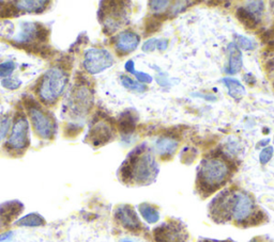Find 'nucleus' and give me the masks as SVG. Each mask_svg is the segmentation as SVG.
Segmentation results:
<instances>
[{"label":"nucleus","mask_w":274,"mask_h":242,"mask_svg":"<svg viewBox=\"0 0 274 242\" xmlns=\"http://www.w3.org/2000/svg\"><path fill=\"white\" fill-rule=\"evenodd\" d=\"M13 233L12 232H8L5 234L0 235V242H10L11 239H12Z\"/></svg>","instance_id":"39"},{"label":"nucleus","mask_w":274,"mask_h":242,"mask_svg":"<svg viewBox=\"0 0 274 242\" xmlns=\"http://www.w3.org/2000/svg\"><path fill=\"white\" fill-rule=\"evenodd\" d=\"M139 34L131 30L121 31L115 38V48L119 55H127L134 51L140 45Z\"/></svg>","instance_id":"15"},{"label":"nucleus","mask_w":274,"mask_h":242,"mask_svg":"<svg viewBox=\"0 0 274 242\" xmlns=\"http://www.w3.org/2000/svg\"><path fill=\"white\" fill-rule=\"evenodd\" d=\"M139 210L144 220L149 223L154 224L159 220V212L155 206L149 203H143L139 206Z\"/></svg>","instance_id":"21"},{"label":"nucleus","mask_w":274,"mask_h":242,"mask_svg":"<svg viewBox=\"0 0 274 242\" xmlns=\"http://www.w3.org/2000/svg\"><path fill=\"white\" fill-rule=\"evenodd\" d=\"M115 129L105 119H96L90 125L86 141L95 147L105 145L113 139Z\"/></svg>","instance_id":"13"},{"label":"nucleus","mask_w":274,"mask_h":242,"mask_svg":"<svg viewBox=\"0 0 274 242\" xmlns=\"http://www.w3.org/2000/svg\"><path fill=\"white\" fill-rule=\"evenodd\" d=\"M243 79L245 80V82H246L248 85H250V86L255 85V83H256L255 77H253V75H250V74H245V75L243 76Z\"/></svg>","instance_id":"40"},{"label":"nucleus","mask_w":274,"mask_h":242,"mask_svg":"<svg viewBox=\"0 0 274 242\" xmlns=\"http://www.w3.org/2000/svg\"><path fill=\"white\" fill-rule=\"evenodd\" d=\"M162 22L158 20L156 17H151L150 20L146 22V33H154L159 27H161Z\"/></svg>","instance_id":"33"},{"label":"nucleus","mask_w":274,"mask_h":242,"mask_svg":"<svg viewBox=\"0 0 274 242\" xmlns=\"http://www.w3.org/2000/svg\"><path fill=\"white\" fill-rule=\"evenodd\" d=\"M221 83L227 87L228 95L234 99L240 100L245 95V88L241 83H239L238 80L234 78H223Z\"/></svg>","instance_id":"19"},{"label":"nucleus","mask_w":274,"mask_h":242,"mask_svg":"<svg viewBox=\"0 0 274 242\" xmlns=\"http://www.w3.org/2000/svg\"><path fill=\"white\" fill-rule=\"evenodd\" d=\"M227 51L230 59H228V67L226 68V73L230 75H235L241 71L243 65L242 52L239 49L236 43H230L227 46Z\"/></svg>","instance_id":"18"},{"label":"nucleus","mask_w":274,"mask_h":242,"mask_svg":"<svg viewBox=\"0 0 274 242\" xmlns=\"http://www.w3.org/2000/svg\"><path fill=\"white\" fill-rule=\"evenodd\" d=\"M94 105V93L86 84H76L68 92L63 103V112L74 120L84 119Z\"/></svg>","instance_id":"6"},{"label":"nucleus","mask_w":274,"mask_h":242,"mask_svg":"<svg viewBox=\"0 0 274 242\" xmlns=\"http://www.w3.org/2000/svg\"><path fill=\"white\" fill-rule=\"evenodd\" d=\"M167 47H168V40L162 39V40H158L157 41V47H156V49L161 50V51H164V50L167 49Z\"/></svg>","instance_id":"37"},{"label":"nucleus","mask_w":274,"mask_h":242,"mask_svg":"<svg viewBox=\"0 0 274 242\" xmlns=\"http://www.w3.org/2000/svg\"><path fill=\"white\" fill-rule=\"evenodd\" d=\"M120 3H101L98 12L99 20L103 26V31L106 34H112L127 24V12Z\"/></svg>","instance_id":"9"},{"label":"nucleus","mask_w":274,"mask_h":242,"mask_svg":"<svg viewBox=\"0 0 274 242\" xmlns=\"http://www.w3.org/2000/svg\"><path fill=\"white\" fill-rule=\"evenodd\" d=\"M70 83V72L62 65H53L38 80L36 94L40 101L53 106L58 101Z\"/></svg>","instance_id":"4"},{"label":"nucleus","mask_w":274,"mask_h":242,"mask_svg":"<svg viewBox=\"0 0 274 242\" xmlns=\"http://www.w3.org/2000/svg\"><path fill=\"white\" fill-rule=\"evenodd\" d=\"M179 142L175 138L163 136L159 137L155 142V151L158 156L163 159H168L173 157L178 149Z\"/></svg>","instance_id":"17"},{"label":"nucleus","mask_w":274,"mask_h":242,"mask_svg":"<svg viewBox=\"0 0 274 242\" xmlns=\"http://www.w3.org/2000/svg\"><path fill=\"white\" fill-rule=\"evenodd\" d=\"M192 3H189V2H177L175 3L173 6L169 7V14L170 15H177L181 12H184V11L186 10V8L188 7V5H190Z\"/></svg>","instance_id":"32"},{"label":"nucleus","mask_w":274,"mask_h":242,"mask_svg":"<svg viewBox=\"0 0 274 242\" xmlns=\"http://www.w3.org/2000/svg\"><path fill=\"white\" fill-rule=\"evenodd\" d=\"M124 68H125V71H127L128 73L133 74L136 71L135 70V63H134V61L133 60H128L127 62H125Z\"/></svg>","instance_id":"38"},{"label":"nucleus","mask_w":274,"mask_h":242,"mask_svg":"<svg viewBox=\"0 0 274 242\" xmlns=\"http://www.w3.org/2000/svg\"><path fill=\"white\" fill-rule=\"evenodd\" d=\"M249 242H258V241H257V240H256V239H254V240H250V241H249Z\"/></svg>","instance_id":"44"},{"label":"nucleus","mask_w":274,"mask_h":242,"mask_svg":"<svg viewBox=\"0 0 274 242\" xmlns=\"http://www.w3.org/2000/svg\"><path fill=\"white\" fill-rule=\"evenodd\" d=\"M233 174V167L223 157L204 158L197 169L196 187L200 195L207 198L226 185Z\"/></svg>","instance_id":"3"},{"label":"nucleus","mask_w":274,"mask_h":242,"mask_svg":"<svg viewBox=\"0 0 274 242\" xmlns=\"http://www.w3.org/2000/svg\"><path fill=\"white\" fill-rule=\"evenodd\" d=\"M24 205L19 201H10L0 205V228L8 227L22 212Z\"/></svg>","instance_id":"16"},{"label":"nucleus","mask_w":274,"mask_h":242,"mask_svg":"<svg viewBox=\"0 0 274 242\" xmlns=\"http://www.w3.org/2000/svg\"><path fill=\"white\" fill-rule=\"evenodd\" d=\"M236 38V45L239 47V49H243V50H252L256 47V43L250 40L246 37H243V36H239V34H237V36H235Z\"/></svg>","instance_id":"27"},{"label":"nucleus","mask_w":274,"mask_h":242,"mask_svg":"<svg viewBox=\"0 0 274 242\" xmlns=\"http://www.w3.org/2000/svg\"><path fill=\"white\" fill-rule=\"evenodd\" d=\"M29 145L30 129L28 119L22 112H17L12 122V126H11L5 148L10 154L20 155L27 151Z\"/></svg>","instance_id":"8"},{"label":"nucleus","mask_w":274,"mask_h":242,"mask_svg":"<svg viewBox=\"0 0 274 242\" xmlns=\"http://www.w3.org/2000/svg\"><path fill=\"white\" fill-rule=\"evenodd\" d=\"M236 16L248 29L256 28V26L258 25V22H259V19H257L254 15L248 13L243 7L237 9Z\"/></svg>","instance_id":"23"},{"label":"nucleus","mask_w":274,"mask_h":242,"mask_svg":"<svg viewBox=\"0 0 274 242\" xmlns=\"http://www.w3.org/2000/svg\"><path fill=\"white\" fill-rule=\"evenodd\" d=\"M113 218L116 222L131 233H141L144 226L134 208L130 205H120L115 209Z\"/></svg>","instance_id":"14"},{"label":"nucleus","mask_w":274,"mask_h":242,"mask_svg":"<svg viewBox=\"0 0 274 242\" xmlns=\"http://www.w3.org/2000/svg\"><path fill=\"white\" fill-rule=\"evenodd\" d=\"M11 126H12V120H11L10 115H4L0 118V142L6 139L9 135Z\"/></svg>","instance_id":"28"},{"label":"nucleus","mask_w":274,"mask_h":242,"mask_svg":"<svg viewBox=\"0 0 274 242\" xmlns=\"http://www.w3.org/2000/svg\"><path fill=\"white\" fill-rule=\"evenodd\" d=\"M113 57L105 48H89L84 53L83 67L90 75H98L113 65Z\"/></svg>","instance_id":"10"},{"label":"nucleus","mask_w":274,"mask_h":242,"mask_svg":"<svg viewBox=\"0 0 274 242\" xmlns=\"http://www.w3.org/2000/svg\"><path fill=\"white\" fill-rule=\"evenodd\" d=\"M194 96H199V97H203L206 100H215L216 97L215 96H211V95H202V94H194Z\"/></svg>","instance_id":"41"},{"label":"nucleus","mask_w":274,"mask_h":242,"mask_svg":"<svg viewBox=\"0 0 274 242\" xmlns=\"http://www.w3.org/2000/svg\"><path fill=\"white\" fill-rule=\"evenodd\" d=\"M198 242H233L232 240H222V241H219V240H211V239H203V240H200Z\"/></svg>","instance_id":"42"},{"label":"nucleus","mask_w":274,"mask_h":242,"mask_svg":"<svg viewBox=\"0 0 274 242\" xmlns=\"http://www.w3.org/2000/svg\"><path fill=\"white\" fill-rule=\"evenodd\" d=\"M2 86L6 89V90H9V91H15L17 89L20 88L21 86V80L16 78V77H8V78H5L2 80Z\"/></svg>","instance_id":"30"},{"label":"nucleus","mask_w":274,"mask_h":242,"mask_svg":"<svg viewBox=\"0 0 274 242\" xmlns=\"http://www.w3.org/2000/svg\"><path fill=\"white\" fill-rule=\"evenodd\" d=\"M169 5L170 2H166V0H151V2H149V8L155 15L165 12L170 7Z\"/></svg>","instance_id":"29"},{"label":"nucleus","mask_w":274,"mask_h":242,"mask_svg":"<svg viewBox=\"0 0 274 242\" xmlns=\"http://www.w3.org/2000/svg\"><path fill=\"white\" fill-rule=\"evenodd\" d=\"M157 39H149V40H147L143 46H142V49L143 51L145 52H152L156 49L157 47Z\"/></svg>","instance_id":"35"},{"label":"nucleus","mask_w":274,"mask_h":242,"mask_svg":"<svg viewBox=\"0 0 274 242\" xmlns=\"http://www.w3.org/2000/svg\"><path fill=\"white\" fill-rule=\"evenodd\" d=\"M133 75L136 77L137 83H140L142 85H145L146 86L147 84H151L152 83V77L149 74H147V73L135 71L133 73Z\"/></svg>","instance_id":"34"},{"label":"nucleus","mask_w":274,"mask_h":242,"mask_svg":"<svg viewBox=\"0 0 274 242\" xmlns=\"http://www.w3.org/2000/svg\"><path fill=\"white\" fill-rule=\"evenodd\" d=\"M45 224V220L39 213H29L22 217L15 222L16 226L19 227H38Z\"/></svg>","instance_id":"22"},{"label":"nucleus","mask_w":274,"mask_h":242,"mask_svg":"<svg viewBox=\"0 0 274 242\" xmlns=\"http://www.w3.org/2000/svg\"><path fill=\"white\" fill-rule=\"evenodd\" d=\"M157 174V163L146 144L135 147L119 169V178L125 185H150Z\"/></svg>","instance_id":"2"},{"label":"nucleus","mask_w":274,"mask_h":242,"mask_svg":"<svg viewBox=\"0 0 274 242\" xmlns=\"http://www.w3.org/2000/svg\"><path fill=\"white\" fill-rule=\"evenodd\" d=\"M50 36V30L38 21H21L19 30L12 39L17 47L24 49H40L44 43H47Z\"/></svg>","instance_id":"7"},{"label":"nucleus","mask_w":274,"mask_h":242,"mask_svg":"<svg viewBox=\"0 0 274 242\" xmlns=\"http://www.w3.org/2000/svg\"><path fill=\"white\" fill-rule=\"evenodd\" d=\"M136 127V120L130 111L124 112L118 120V128L122 135H131Z\"/></svg>","instance_id":"20"},{"label":"nucleus","mask_w":274,"mask_h":242,"mask_svg":"<svg viewBox=\"0 0 274 242\" xmlns=\"http://www.w3.org/2000/svg\"><path fill=\"white\" fill-rule=\"evenodd\" d=\"M120 83L121 85L128 90L131 91H136V92H145L147 91V87L145 85H142L140 83L135 82L131 77L127 75H121L120 76Z\"/></svg>","instance_id":"24"},{"label":"nucleus","mask_w":274,"mask_h":242,"mask_svg":"<svg viewBox=\"0 0 274 242\" xmlns=\"http://www.w3.org/2000/svg\"><path fill=\"white\" fill-rule=\"evenodd\" d=\"M121 242H134V241H131V240H128V239H125V240H122Z\"/></svg>","instance_id":"43"},{"label":"nucleus","mask_w":274,"mask_h":242,"mask_svg":"<svg viewBox=\"0 0 274 242\" xmlns=\"http://www.w3.org/2000/svg\"><path fill=\"white\" fill-rule=\"evenodd\" d=\"M25 107L34 133L42 140H53L57 133V123L54 115L32 97H27Z\"/></svg>","instance_id":"5"},{"label":"nucleus","mask_w":274,"mask_h":242,"mask_svg":"<svg viewBox=\"0 0 274 242\" xmlns=\"http://www.w3.org/2000/svg\"><path fill=\"white\" fill-rule=\"evenodd\" d=\"M51 3L47 0H18V2L7 3L8 6L2 7L0 16H16L17 13L41 14L49 8Z\"/></svg>","instance_id":"11"},{"label":"nucleus","mask_w":274,"mask_h":242,"mask_svg":"<svg viewBox=\"0 0 274 242\" xmlns=\"http://www.w3.org/2000/svg\"><path fill=\"white\" fill-rule=\"evenodd\" d=\"M213 221L225 223L234 220L239 226L248 227L262 222L264 213L257 208L252 195L232 189L220 192L209 205Z\"/></svg>","instance_id":"1"},{"label":"nucleus","mask_w":274,"mask_h":242,"mask_svg":"<svg viewBox=\"0 0 274 242\" xmlns=\"http://www.w3.org/2000/svg\"><path fill=\"white\" fill-rule=\"evenodd\" d=\"M16 70V63L12 60H7L0 63V77L8 78L12 76L14 71Z\"/></svg>","instance_id":"26"},{"label":"nucleus","mask_w":274,"mask_h":242,"mask_svg":"<svg viewBox=\"0 0 274 242\" xmlns=\"http://www.w3.org/2000/svg\"><path fill=\"white\" fill-rule=\"evenodd\" d=\"M273 152H274V148L272 146H266L262 148V151L260 152L259 154V161L261 165H267L269 161L271 160L272 156H273Z\"/></svg>","instance_id":"31"},{"label":"nucleus","mask_w":274,"mask_h":242,"mask_svg":"<svg viewBox=\"0 0 274 242\" xmlns=\"http://www.w3.org/2000/svg\"><path fill=\"white\" fill-rule=\"evenodd\" d=\"M156 82L161 87H169L170 80L168 79L167 75L165 73H159L156 75Z\"/></svg>","instance_id":"36"},{"label":"nucleus","mask_w":274,"mask_h":242,"mask_svg":"<svg viewBox=\"0 0 274 242\" xmlns=\"http://www.w3.org/2000/svg\"><path fill=\"white\" fill-rule=\"evenodd\" d=\"M264 5H265L264 2H246L243 8L247 11L248 13H250L257 19H259V17L262 15V13H264V10H265Z\"/></svg>","instance_id":"25"},{"label":"nucleus","mask_w":274,"mask_h":242,"mask_svg":"<svg viewBox=\"0 0 274 242\" xmlns=\"http://www.w3.org/2000/svg\"><path fill=\"white\" fill-rule=\"evenodd\" d=\"M155 242H188V233L184 224L171 220L153 229Z\"/></svg>","instance_id":"12"}]
</instances>
